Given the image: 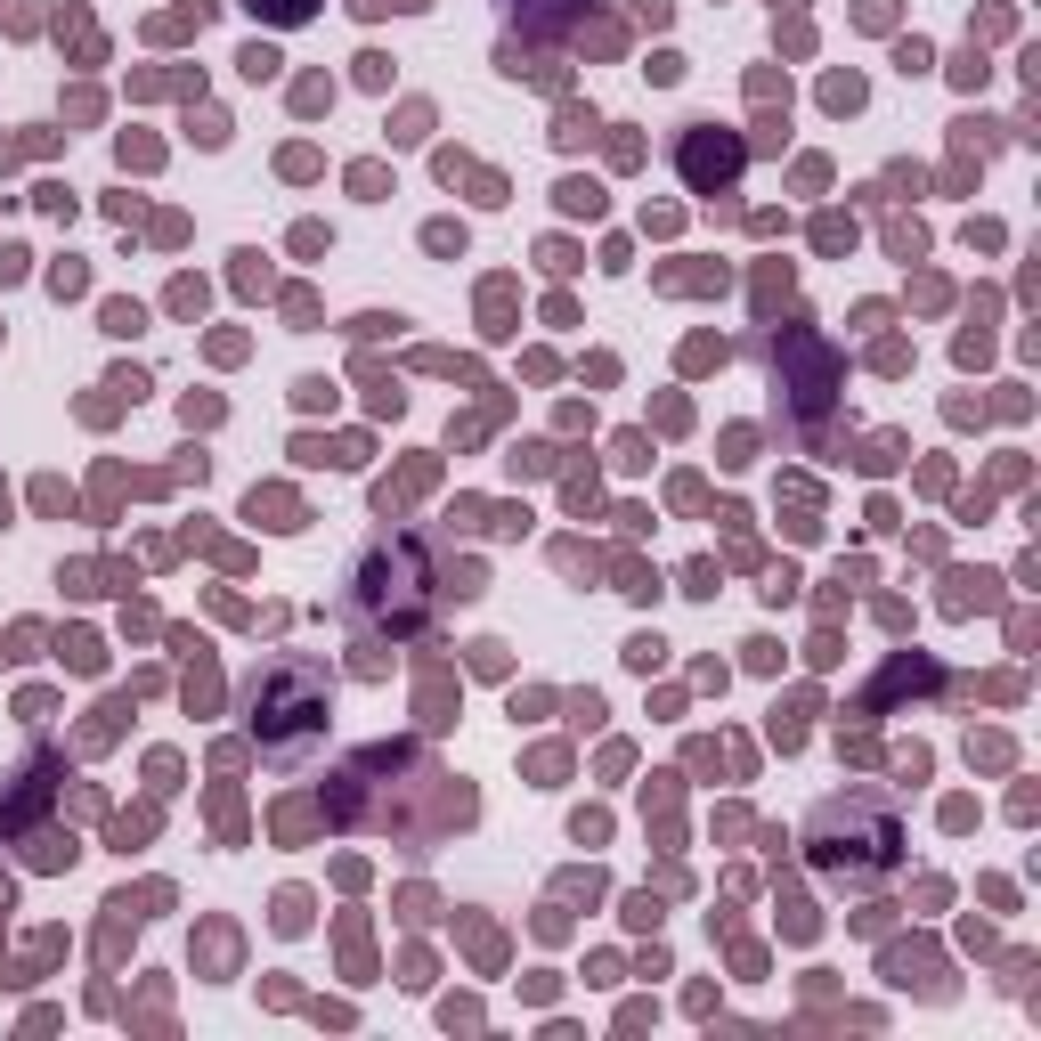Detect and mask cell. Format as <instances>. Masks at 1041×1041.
Masks as SVG:
<instances>
[{"label":"cell","instance_id":"cell-3","mask_svg":"<svg viewBox=\"0 0 1041 1041\" xmlns=\"http://www.w3.org/2000/svg\"><path fill=\"white\" fill-rule=\"evenodd\" d=\"M732 171H741V147H732V139H708V122H692V139H684V179L708 196V188H732Z\"/></svg>","mask_w":1041,"mask_h":1041},{"label":"cell","instance_id":"cell-2","mask_svg":"<svg viewBox=\"0 0 1041 1041\" xmlns=\"http://www.w3.org/2000/svg\"><path fill=\"white\" fill-rule=\"evenodd\" d=\"M253 708H261V716H253V724H261V741L293 757V749L318 732V716H326V684H318V667H277V676L253 692Z\"/></svg>","mask_w":1041,"mask_h":1041},{"label":"cell","instance_id":"cell-1","mask_svg":"<svg viewBox=\"0 0 1041 1041\" xmlns=\"http://www.w3.org/2000/svg\"><path fill=\"white\" fill-rule=\"evenodd\" d=\"M895 846H903V830H895V814L879 798H830L814 814V863L830 879H887Z\"/></svg>","mask_w":1041,"mask_h":1041},{"label":"cell","instance_id":"cell-5","mask_svg":"<svg viewBox=\"0 0 1041 1041\" xmlns=\"http://www.w3.org/2000/svg\"><path fill=\"white\" fill-rule=\"evenodd\" d=\"M244 74H253V82H269V74H277V49H261V41H253V49H244Z\"/></svg>","mask_w":1041,"mask_h":1041},{"label":"cell","instance_id":"cell-4","mask_svg":"<svg viewBox=\"0 0 1041 1041\" xmlns=\"http://www.w3.org/2000/svg\"><path fill=\"white\" fill-rule=\"evenodd\" d=\"M253 9H261L269 25H301V17H310V9H318V0H253Z\"/></svg>","mask_w":1041,"mask_h":1041}]
</instances>
